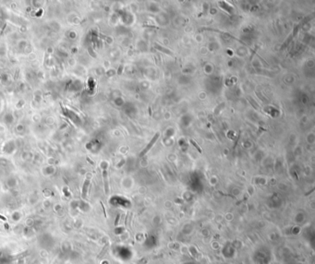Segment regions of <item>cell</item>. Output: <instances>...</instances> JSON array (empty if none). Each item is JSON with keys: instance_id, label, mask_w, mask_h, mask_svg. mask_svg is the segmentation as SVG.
<instances>
[{"instance_id": "6da1fadb", "label": "cell", "mask_w": 315, "mask_h": 264, "mask_svg": "<svg viewBox=\"0 0 315 264\" xmlns=\"http://www.w3.org/2000/svg\"><path fill=\"white\" fill-rule=\"evenodd\" d=\"M91 177H92V175L91 174H88L85 180H84V183H83V186H82V198L85 199L86 198V195H87V191H88V188H89V186H90V181H91Z\"/></svg>"}, {"instance_id": "7a4b0ae2", "label": "cell", "mask_w": 315, "mask_h": 264, "mask_svg": "<svg viewBox=\"0 0 315 264\" xmlns=\"http://www.w3.org/2000/svg\"><path fill=\"white\" fill-rule=\"evenodd\" d=\"M159 136H160V134L159 133H156L155 135H154V137L153 138V139L152 140H151V142H149V144L146 146V148H145L142 151V153H141V156H143L144 154H145V153H146L150 149H151V147H152L155 142H156V140L157 139H158V138H159Z\"/></svg>"}, {"instance_id": "3957f363", "label": "cell", "mask_w": 315, "mask_h": 264, "mask_svg": "<svg viewBox=\"0 0 315 264\" xmlns=\"http://www.w3.org/2000/svg\"><path fill=\"white\" fill-rule=\"evenodd\" d=\"M155 46H156V48H157V49H158V50H160V51H163L164 53H166V54H170V56H172V54H173V53H172L171 51H169V50H167V49L164 48V47H163V46H161V45H155Z\"/></svg>"}, {"instance_id": "277c9868", "label": "cell", "mask_w": 315, "mask_h": 264, "mask_svg": "<svg viewBox=\"0 0 315 264\" xmlns=\"http://www.w3.org/2000/svg\"><path fill=\"white\" fill-rule=\"evenodd\" d=\"M103 174H104V181H105V193L106 194H108V183H107V176H106V171L105 170H104V173H103Z\"/></svg>"}, {"instance_id": "5b68a950", "label": "cell", "mask_w": 315, "mask_h": 264, "mask_svg": "<svg viewBox=\"0 0 315 264\" xmlns=\"http://www.w3.org/2000/svg\"><path fill=\"white\" fill-rule=\"evenodd\" d=\"M190 143H191V144H192L193 146H194V147H195V148H196V149L198 150V151H199V152H201V153L202 152V149H201V148H200V147H199V145H198V144H197V143H196V142H194V140H193V139H190Z\"/></svg>"}]
</instances>
